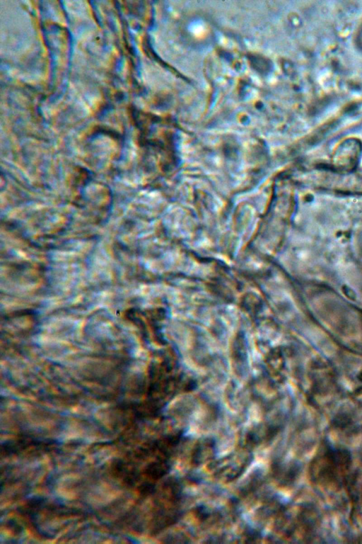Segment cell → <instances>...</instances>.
Here are the masks:
<instances>
[{
  "label": "cell",
  "instance_id": "6da1fadb",
  "mask_svg": "<svg viewBox=\"0 0 362 544\" xmlns=\"http://www.w3.org/2000/svg\"><path fill=\"white\" fill-rule=\"evenodd\" d=\"M356 44L360 49L362 50V24L356 34Z\"/></svg>",
  "mask_w": 362,
  "mask_h": 544
}]
</instances>
